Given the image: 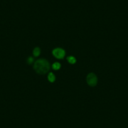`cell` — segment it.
<instances>
[{"label": "cell", "instance_id": "cell-1", "mask_svg": "<svg viewBox=\"0 0 128 128\" xmlns=\"http://www.w3.org/2000/svg\"><path fill=\"white\" fill-rule=\"evenodd\" d=\"M33 69L38 74L44 75L49 72L50 69V65L48 61L46 59H38L34 62Z\"/></svg>", "mask_w": 128, "mask_h": 128}, {"label": "cell", "instance_id": "cell-2", "mask_svg": "<svg viewBox=\"0 0 128 128\" xmlns=\"http://www.w3.org/2000/svg\"><path fill=\"white\" fill-rule=\"evenodd\" d=\"M86 82L88 85L91 87H95L97 85L98 78L97 75L93 72L87 74L86 77Z\"/></svg>", "mask_w": 128, "mask_h": 128}, {"label": "cell", "instance_id": "cell-3", "mask_svg": "<svg viewBox=\"0 0 128 128\" xmlns=\"http://www.w3.org/2000/svg\"><path fill=\"white\" fill-rule=\"evenodd\" d=\"M52 53L54 57L57 59H60V60H62L65 57V54H66V52L64 49L59 47L53 49Z\"/></svg>", "mask_w": 128, "mask_h": 128}, {"label": "cell", "instance_id": "cell-4", "mask_svg": "<svg viewBox=\"0 0 128 128\" xmlns=\"http://www.w3.org/2000/svg\"><path fill=\"white\" fill-rule=\"evenodd\" d=\"M47 79L49 82H51V83H53L56 80V77L52 72H49L47 75Z\"/></svg>", "mask_w": 128, "mask_h": 128}, {"label": "cell", "instance_id": "cell-5", "mask_svg": "<svg viewBox=\"0 0 128 128\" xmlns=\"http://www.w3.org/2000/svg\"><path fill=\"white\" fill-rule=\"evenodd\" d=\"M41 53V49L40 48L38 47H36L34 48V49L33 50V55L35 57H38L40 56Z\"/></svg>", "mask_w": 128, "mask_h": 128}, {"label": "cell", "instance_id": "cell-6", "mask_svg": "<svg viewBox=\"0 0 128 128\" xmlns=\"http://www.w3.org/2000/svg\"><path fill=\"white\" fill-rule=\"evenodd\" d=\"M67 62H69V63L73 65V64H75L77 62V59L75 57L72 56V55H70V56H69L67 57Z\"/></svg>", "mask_w": 128, "mask_h": 128}, {"label": "cell", "instance_id": "cell-7", "mask_svg": "<svg viewBox=\"0 0 128 128\" xmlns=\"http://www.w3.org/2000/svg\"><path fill=\"white\" fill-rule=\"evenodd\" d=\"M61 67H62V65H61V63H59V62H54V63L52 64V69H53L54 70H58L60 69Z\"/></svg>", "mask_w": 128, "mask_h": 128}, {"label": "cell", "instance_id": "cell-8", "mask_svg": "<svg viewBox=\"0 0 128 128\" xmlns=\"http://www.w3.org/2000/svg\"><path fill=\"white\" fill-rule=\"evenodd\" d=\"M34 62V58L33 57H28V58L26 59V63L28 65H31Z\"/></svg>", "mask_w": 128, "mask_h": 128}]
</instances>
